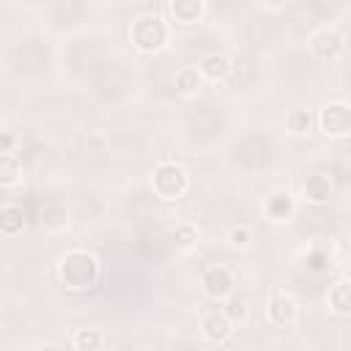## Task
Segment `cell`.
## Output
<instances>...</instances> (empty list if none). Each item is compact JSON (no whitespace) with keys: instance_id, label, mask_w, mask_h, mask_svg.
<instances>
[{"instance_id":"cell-1","label":"cell","mask_w":351,"mask_h":351,"mask_svg":"<svg viewBox=\"0 0 351 351\" xmlns=\"http://www.w3.org/2000/svg\"><path fill=\"white\" fill-rule=\"evenodd\" d=\"M55 274H58V280L66 291L90 293L101 280V261L88 247H71L58 258Z\"/></svg>"},{"instance_id":"cell-2","label":"cell","mask_w":351,"mask_h":351,"mask_svg":"<svg viewBox=\"0 0 351 351\" xmlns=\"http://www.w3.org/2000/svg\"><path fill=\"white\" fill-rule=\"evenodd\" d=\"M129 44L143 55H159L170 47L173 25L159 11H143L129 22Z\"/></svg>"},{"instance_id":"cell-3","label":"cell","mask_w":351,"mask_h":351,"mask_svg":"<svg viewBox=\"0 0 351 351\" xmlns=\"http://www.w3.org/2000/svg\"><path fill=\"white\" fill-rule=\"evenodd\" d=\"M148 181H151L154 197H159V200H165V203L181 200V197L189 192V184H192L186 167H184L181 162H176V159H162V162H156Z\"/></svg>"},{"instance_id":"cell-4","label":"cell","mask_w":351,"mask_h":351,"mask_svg":"<svg viewBox=\"0 0 351 351\" xmlns=\"http://www.w3.org/2000/svg\"><path fill=\"white\" fill-rule=\"evenodd\" d=\"M346 33L337 25H318L310 36H307V49L315 60L321 63H335L346 55Z\"/></svg>"},{"instance_id":"cell-5","label":"cell","mask_w":351,"mask_h":351,"mask_svg":"<svg viewBox=\"0 0 351 351\" xmlns=\"http://www.w3.org/2000/svg\"><path fill=\"white\" fill-rule=\"evenodd\" d=\"M315 126L326 140H343L351 134V101L346 99H329L318 115H315Z\"/></svg>"},{"instance_id":"cell-6","label":"cell","mask_w":351,"mask_h":351,"mask_svg":"<svg viewBox=\"0 0 351 351\" xmlns=\"http://www.w3.org/2000/svg\"><path fill=\"white\" fill-rule=\"evenodd\" d=\"M200 288L211 302H228L236 293V274L222 263H211L200 274Z\"/></svg>"},{"instance_id":"cell-7","label":"cell","mask_w":351,"mask_h":351,"mask_svg":"<svg viewBox=\"0 0 351 351\" xmlns=\"http://www.w3.org/2000/svg\"><path fill=\"white\" fill-rule=\"evenodd\" d=\"M266 321L277 329H291L299 321V302L288 291H277L266 302Z\"/></svg>"},{"instance_id":"cell-8","label":"cell","mask_w":351,"mask_h":351,"mask_svg":"<svg viewBox=\"0 0 351 351\" xmlns=\"http://www.w3.org/2000/svg\"><path fill=\"white\" fill-rule=\"evenodd\" d=\"M233 326H236V324L230 321V315H228L222 307H211V310H206L203 318H200V335H203L206 343H214V346L228 343L230 335H233Z\"/></svg>"},{"instance_id":"cell-9","label":"cell","mask_w":351,"mask_h":351,"mask_svg":"<svg viewBox=\"0 0 351 351\" xmlns=\"http://www.w3.org/2000/svg\"><path fill=\"white\" fill-rule=\"evenodd\" d=\"M332 195H335V181H332L329 173L313 170V173L304 176V181H302V200L307 206H326Z\"/></svg>"},{"instance_id":"cell-10","label":"cell","mask_w":351,"mask_h":351,"mask_svg":"<svg viewBox=\"0 0 351 351\" xmlns=\"http://www.w3.org/2000/svg\"><path fill=\"white\" fill-rule=\"evenodd\" d=\"M296 208H299V203H296L293 192H288V189H274L263 197V217L269 222H288V219H293Z\"/></svg>"},{"instance_id":"cell-11","label":"cell","mask_w":351,"mask_h":351,"mask_svg":"<svg viewBox=\"0 0 351 351\" xmlns=\"http://www.w3.org/2000/svg\"><path fill=\"white\" fill-rule=\"evenodd\" d=\"M206 11H208L206 0H167V14H170V19H173L176 25H184V27L203 22Z\"/></svg>"},{"instance_id":"cell-12","label":"cell","mask_w":351,"mask_h":351,"mask_svg":"<svg viewBox=\"0 0 351 351\" xmlns=\"http://www.w3.org/2000/svg\"><path fill=\"white\" fill-rule=\"evenodd\" d=\"M326 310L337 318H351V277H340L329 285Z\"/></svg>"},{"instance_id":"cell-13","label":"cell","mask_w":351,"mask_h":351,"mask_svg":"<svg viewBox=\"0 0 351 351\" xmlns=\"http://www.w3.org/2000/svg\"><path fill=\"white\" fill-rule=\"evenodd\" d=\"M197 69H200L206 82H225L230 77V71H233V60L225 52H208V55L200 58Z\"/></svg>"},{"instance_id":"cell-14","label":"cell","mask_w":351,"mask_h":351,"mask_svg":"<svg viewBox=\"0 0 351 351\" xmlns=\"http://www.w3.org/2000/svg\"><path fill=\"white\" fill-rule=\"evenodd\" d=\"M173 85H176V93L192 99V96H197V93L203 90L206 80H203V74H200L197 66H181V69L176 71V77H173Z\"/></svg>"},{"instance_id":"cell-15","label":"cell","mask_w":351,"mask_h":351,"mask_svg":"<svg viewBox=\"0 0 351 351\" xmlns=\"http://www.w3.org/2000/svg\"><path fill=\"white\" fill-rule=\"evenodd\" d=\"M27 219H25V208L19 203H3L0 206V233L5 239H14L25 230Z\"/></svg>"},{"instance_id":"cell-16","label":"cell","mask_w":351,"mask_h":351,"mask_svg":"<svg viewBox=\"0 0 351 351\" xmlns=\"http://www.w3.org/2000/svg\"><path fill=\"white\" fill-rule=\"evenodd\" d=\"M38 225L47 230V233H63L69 228V208L63 203H49L41 208V217H38Z\"/></svg>"},{"instance_id":"cell-17","label":"cell","mask_w":351,"mask_h":351,"mask_svg":"<svg viewBox=\"0 0 351 351\" xmlns=\"http://www.w3.org/2000/svg\"><path fill=\"white\" fill-rule=\"evenodd\" d=\"M25 181V167H22V159L16 154H8V156H0V186L3 189H14Z\"/></svg>"},{"instance_id":"cell-18","label":"cell","mask_w":351,"mask_h":351,"mask_svg":"<svg viewBox=\"0 0 351 351\" xmlns=\"http://www.w3.org/2000/svg\"><path fill=\"white\" fill-rule=\"evenodd\" d=\"M173 244H176V250L178 252H195L197 247H200V230H197V225H192V222H178L176 228H173Z\"/></svg>"},{"instance_id":"cell-19","label":"cell","mask_w":351,"mask_h":351,"mask_svg":"<svg viewBox=\"0 0 351 351\" xmlns=\"http://www.w3.org/2000/svg\"><path fill=\"white\" fill-rule=\"evenodd\" d=\"M71 346H74V351H101L104 332L96 326H82L71 335Z\"/></svg>"},{"instance_id":"cell-20","label":"cell","mask_w":351,"mask_h":351,"mask_svg":"<svg viewBox=\"0 0 351 351\" xmlns=\"http://www.w3.org/2000/svg\"><path fill=\"white\" fill-rule=\"evenodd\" d=\"M255 241V230L250 225H233L228 233H225V244L233 250V252H247Z\"/></svg>"},{"instance_id":"cell-21","label":"cell","mask_w":351,"mask_h":351,"mask_svg":"<svg viewBox=\"0 0 351 351\" xmlns=\"http://www.w3.org/2000/svg\"><path fill=\"white\" fill-rule=\"evenodd\" d=\"M313 123H315V118H313V112L304 110V107H293V110L285 115V129H288L291 134H307V132L313 129Z\"/></svg>"},{"instance_id":"cell-22","label":"cell","mask_w":351,"mask_h":351,"mask_svg":"<svg viewBox=\"0 0 351 351\" xmlns=\"http://www.w3.org/2000/svg\"><path fill=\"white\" fill-rule=\"evenodd\" d=\"M222 310L230 315V321H233V324L244 321V315H247V307H244L241 302H230V299H228V307H222Z\"/></svg>"},{"instance_id":"cell-23","label":"cell","mask_w":351,"mask_h":351,"mask_svg":"<svg viewBox=\"0 0 351 351\" xmlns=\"http://www.w3.org/2000/svg\"><path fill=\"white\" fill-rule=\"evenodd\" d=\"M14 145H16V137H14L11 132H3V140H0V156L14 154Z\"/></svg>"},{"instance_id":"cell-24","label":"cell","mask_w":351,"mask_h":351,"mask_svg":"<svg viewBox=\"0 0 351 351\" xmlns=\"http://www.w3.org/2000/svg\"><path fill=\"white\" fill-rule=\"evenodd\" d=\"M38 351H60V348H58V346H52V343H47V346H41Z\"/></svg>"}]
</instances>
